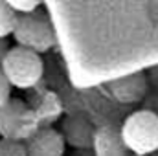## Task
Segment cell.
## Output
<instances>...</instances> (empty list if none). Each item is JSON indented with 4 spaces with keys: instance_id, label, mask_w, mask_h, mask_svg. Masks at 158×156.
<instances>
[{
    "instance_id": "1",
    "label": "cell",
    "mask_w": 158,
    "mask_h": 156,
    "mask_svg": "<svg viewBox=\"0 0 158 156\" xmlns=\"http://www.w3.org/2000/svg\"><path fill=\"white\" fill-rule=\"evenodd\" d=\"M119 132L134 156H149L158 151V116L147 109L131 112L123 119Z\"/></svg>"
},
{
    "instance_id": "2",
    "label": "cell",
    "mask_w": 158,
    "mask_h": 156,
    "mask_svg": "<svg viewBox=\"0 0 158 156\" xmlns=\"http://www.w3.org/2000/svg\"><path fill=\"white\" fill-rule=\"evenodd\" d=\"M0 70L11 86L31 88L39 83L44 74V63L39 53L20 46H13L2 59Z\"/></svg>"
},
{
    "instance_id": "3",
    "label": "cell",
    "mask_w": 158,
    "mask_h": 156,
    "mask_svg": "<svg viewBox=\"0 0 158 156\" xmlns=\"http://www.w3.org/2000/svg\"><path fill=\"white\" fill-rule=\"evenodd\" d=\"M13 37L17 40V46L31 50L39 55L48 51L55 44V33L50 20L37 11L30 15H20L17 18Z\"/></svg>"
},
{
    "instance_id": "4",
    "label": "cell",
    "mask_w": 158,
    "mask_h": 156,
    "mask_svg": "<svg viewBox=\"0 0 158 156\" xmlns=\"http://www.w3.org/2000/svg\"><path fill=\"white\" fill-rule=\"evenodd\" d=\"M35 114L20 99H7L0 105V136L2 140L22 142L35 132Z\"/></svg>"
},
{
    "instance_id": "5",
    "label": "cell",
    "mask_w": 158,
    "mask_h": 156,
    "mask_svg": "<svg viewBox=\"0 0 158 156\" xmlns=\"http://www.w3.org/2000/svg\"><path fill=\"white\" fill-rule=\"evenodd\" d=\"M110 96L121 103V105H131V103H140L149 96V81L143 72H132L127 76L116 77L109 81L107 84Z\"/></svg>"
},
{
    "instance_id": "6",
    "label": "cell",
    "mask_w": 158,
    "mask_h": 156,
    "mask_svg": "<svg viewBox=\"0 0 158 156\" xmlns=\"http://www.w3.org/2000/svg\"><path fill=\"white\" fill-rule=\"evenodd\" d=\"M28 156H63L64 154V140L55 129H37L26 142Z\"/></svg>"
},
{
    "instance_id": "7",
    "label": "cell",
    "mask_w": 158,
    "mask_h": 156,
    "mask_svg": "<svg viewBox=\"0 0 158 156\" xmlns=\"http://www.w3.org/2000/svg\"><path fill=\"white\" fill-rule=\"evenodd\" d=\"M96 127L81 114H70L61 123V136L64 143L76 147V149H86L92 147Z\"/></svg>"
},
{
    "instance_id": "8",
    "label": "cell",
    "mask_w": 158,
    "mask_h": 156,
    "mask_svg": "<svg viewBox=\"0 0 158 156\" xmlns=\"http://www.w3.org/2000/svg\"><path fill=\"white\" fill-rule=\"evenodd\" d=\"M92 149L96 156H131L118 127L101 125L94 132Z\"/></svg>"
},
{
    "instance_id": "9",
    "label": "cell",
    "mask_w": 158,
    "mask_h": 156,
    "mask_svg": "<svg viewBox=\"0 0 158 156\" xmlns=\"http://www.w3.org/2000/svg\"><path fill=\"white\" fill-rule=\"evenodd\" d=\"M17 18L19 15L9 7L7 0H0V39H7V35H13Z\"/></svg>"
},
{
    "instance_id": "10",
    "label": "cell",
    "mask_w": 158,
    "mask_h": 156,
    "mask_svg": "<svg viewBox=\"0 0 158 156\" xmlns=\"http://www.w3.org/2000/svg\"><path fill=\"white\" fill-rule=\"evenodd\" d=\"M0 156H28L24 142L0 140Z\"/></svg>"
},
{
    "instance_id": "11",
    "label": "cell",
    "mask_w": 158,
    "mask_h": 156,
    "mask_svg": "<svg viewBox=\"0 0 158 156\" xmlns=\"http://www.w3.org/2000/svg\"><path fill=\"white\" fill-rule=\"evenodd\" d=\"M7 4H9V7L20 17V15H30V13H35L37 9L40 7L39 2H19V0H7Z\"/></svg>"
},
{
    "instance_id": "12",
    "label": "cell",
    "mask_w": 158,
    "mask_h": 156,
    "mask_svg": "<svg viewBox=\"0 0 158 156\" xmlns=\"http://www.w3.org/2000/svg\"><path fill=\"white\" fill-rule=\"evenodd\" d=\"M7 99H11V84L7 83L6 76L0 70V105H4Z\"/></svg>"
},
{
    "instance_id": "13",
    "label": "cell",
    "mask_w": 158,
    "mask_h": 156,
    "mask_svg": "<svg viewBox=\"0 0 158 156\" xmlns=\"http://www.w3.org/2000/svg\"><path fill=\"white\" fill-rule=\"evenodd\" d=\"M145 76H147V81H149V86H153V88H156L158 90V64L156 66H153Z\"/></svg>"
},
{
    "instance_id": "14",
    "label": "cell",
    "mask_w": 158,
    "mask_h": 156,
    "mask_svg": "<svg viewBox=\"0 0 158 156\" xmlns=\"http://www.w3.org/2000/svg\"><path fill=\"white\" fill-rule=\"evenodd\" d=\"M149 103H153V105H149V107H145V109L151 110V112H155L158 116V96H151V97H149Z\"/></svg>"
},
{
    "instance_id": "15",
    "label": "cell",
    "mask_w": 158,
    "mask_h": 156,
    "mask_svg": "<svg viewBox=\"0 0 158 156\" xmlns=\"http://www.w3.org/2000/svg\"><path fill=\"white\" fill-rule=\"evenodd\" d=\"M7 50H9V44H7V40H6V39H0V63H2V59L6 57Z\"/></svg>"
},
{
    "instance_id": "16",
    "label": "cell",
    "mask_w": 158,
    "mask_h": 156,
    "mask_svg": "<svg viewBox=\"0 0 158 156\" xmlns=\"http://www.w3.org/2000/svg\"><path fill=\"white\" fill-rule=\"evenodd\" d=\"M132 156H134V154H132Z\"/></svg>"
}]
</instances>
